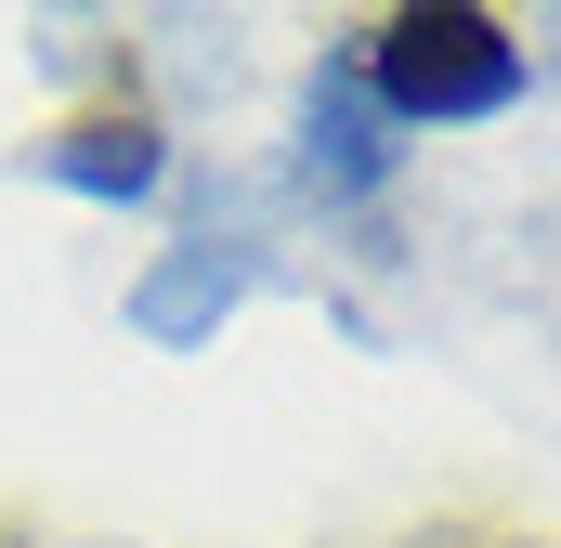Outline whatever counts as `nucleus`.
I'll return each mask as SVG.
<instances>
[{
  "label": "nucleus",
  "mask_w": 561,
  "mask_h": 548,
  "mask_svg": "<svg viewBox=\"0 0 561 548\" xmlns=\"http://www.w3.org/2000/svg\"><path fill=\"white\" fill-rule=\"evenodd\" d=\"M249 287H262V249H249V236H183V249H157V262H144L131 327L157 340V353H196Z\"/></svg>",
  "instance_id": "obj_4"
},
{
  "label": "nucleus",
  "mask_w": 561,
  "mask_h": 548,
  "mask_svg": "<svg viewBox=\"0 0 561 548\" xmlns=\"http://www.w3.org/2000/svg\"><path fill=\"white\" fill-rule=\"evenodd\" d=\"M26 170H39V183H66V196L144 209V196L170 183V132H157L144 105H79V118H53V132L26 144Z\"/></svg>",
  "instance_id": "obj_3"
},
{
  "label": "nucleus",
  "mask_w": 561,
  "mask_h": 548,
  "mask_svg": "<svg viewBox=\"0 0 561 548\" xmlns=\"http://www.w3.org/2000/svg\"><path fill=\"white\" fill-rule=\"evenodd\" d=\"M353 66H366V92H379L392 132L496 118V105H523V79H536L523 26H510V13H470V0H405V13H379Z\"/></svg>",
  "instance_id": "obj_1"
},
{
  "label": "nucleus",
  "mask_w": 561,
  "mask_h": 548,
  "mask_svg": "<svg viewBox=\"0 0 561 548\" xmlns=\"http://www.w3.org/2000/svg\"><path fill=\"white\" fill-rule=\"evenodd\" d=\"M405 548H549V536H496V523H431V536H405Z\"/></svg>",
  "instance_id": "obj_5"
},
{
  "label": "nucleus",
  "mask_w": 561,
  "mask_h": 548,
  "mask_svg": "<svg viewBox=\"0 0 561 548\" xmlns=\"http://www.w3.org/2000/svg\"><path fill=\"white\" fill-rule=\"evenodd\" d=\"M392 118H379V92H366V66L353 53H327L313 79H300V183L327 196V209H353V196H379L392 183Z\"/></svg>",
  "instance_id": "obj_2"
}]
</instances>
